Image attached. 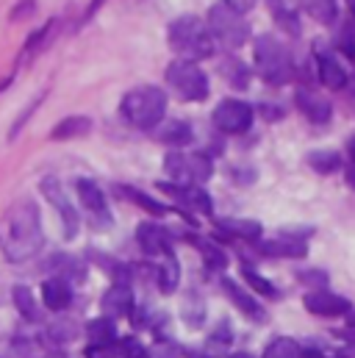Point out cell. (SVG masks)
<instances>
[{
	"mask_svg": "<svg viewBox=\"0 0 355 358\" xmlns=\"http://www.w3.org/2000/svg\"><path fill=\"white\" fill-rule=\"evenodd\" d=\"M164 170L167 176L175 180L178 186H200L214 176L211 159L200 156V153H167L164 159Z\"/></svg>",
	"mask_w": 355,
	"mask_h": 358,
	"instance_id": "cell-7",
	"label": "cell"
},
{
	"mask_svg": "<svg viewBox=\"0 0 355 358\" xmlns=\"http://www.w3.org/2000/svg\"><path fill=\"white\" fill-rule=\"evenodd\" d=\"M167 39H170V48L183 62H200V59L214 56V36H211L208 25L191 14H183L170 22Z\"/></svg>",
	"mask_w": 355,
	"mask_h": 358,
	"instance_id": "cell-3",
	"label": "cell"
},
{
	"mask_svg": "<svg viewBox=\"0 0 355 358\" xmlns=\"http://www.w3.org/2000/svg\"><path fill=\"white\" fill-rule=\"evenodd\" d=\"M11 297H14V306L20 308V314H22L25 320L36 322V320L42 317V311H39V306H36V300H34V292H31L28 286H14Z\"/></svg>",
	"mask_w": 355,
	"mask_h": 358,
	"instance_id": "cell-28",
	"label": "cell"
},
{
	"mask_svg": "<svg viewBox=\"0 0 355 358\" xmlns=\"http://www.w3.org/2000/svg\"><path fill=\"white\" fill-rule=\"evenodd\" d=\"M87 336L92 345H114L117 339V325L111 317H97L87 325Z\"/></svg>",
	"mask_w": 355,
	"mask_h": 358,
	"instance_id": "cell-22",
	"label": "cell"
},
{
	"mask_svg": "<svg viewBox=\"0 0 355 358\" xmlns=\"http://www.w3.org/2000/svg\"><path fill=\"white\" fill-rule=\"evenodd\" d=\"M297 108L314 122V125H325L331 117H333V108H331V103L322 97V94H317V92H308V90H300L297 92Z\"/></svg>",
	"mask_w": 355,
	"mask_h": 358,
	"instance_id": "cell-15",
	"label": "cell"
},
{
	"mask_svg": "<svg viewBox=\"0 0 355 358\" xmlns=\"http://www.w3.org/2000/svg\"><path fill=\"white\" fill-rule=\"evenodd\" d=\"M45 245L42 217L34 200L11 203L0 217V250L11 264L31 262Z\"/></svg>",
	"mask_w": 355,
	"mask_h": 358,
	"instance_id": "cell-1",
	"label": "cell"
},
{
	"mask_svg": "<svg viewBox=\"0 0 355 358\" xmlns=\"http://www.w3.org/2000/svg\"><path fill=\"white\" fill-rule=\"evenodd\" d=\"M261 114H264L266 120H280L283 117V108H277L272 103H261Z\"/></svg>",
	"mask_w": 355,
	"mask_h": 358,
	"instance_id": "cell-42",
	"label": "cell"
},
{
	"mask_svg": "<svg viewBox=\"0 0 355 358\" xmlns=\"http://www.w3.org/2000/svg\"><path fill=\"white\" fill-rule=\"evenodd\" d=\"M136 242L147 256H173V239L156 222H142L136 231Z\"/></svg>",
	"mask_w": 355,
	"mask_h": 358,
	"instance_id": "cell-12",
	"label": "cell"
},
{
	"mask_svg": "<svg viewBox=\"0 0 355 358\" xmlns=\"http://www.w3.org/2000/svg\"><path fill=\"white\" fill-rule=\"evenodd\" d=\"M217 228H219V231H225V234H231V236H236V239H247V242H253V239H259V236H261V222H256V220H236V217H225V220H219V222H217Z\"/></svg>",
	"mask_w": 355,
	"mask_h": 358,
	"instance_id": "cell-21",
	"label": "cell"
},
{
	"mask_svg": "<svg viewBox=\"0 0 355 358\" xmlns=\"http://www.w3.org/2000/svg\"><path fill=\"white\" fill-rule=\"evenodd\" d=\"M317 70H319V81L328 90H345L347 87V73L339 64V59L333 53H328L325 48L317 50Z\"/></svg>",
	"mask_w": 355,
	"mask_h": 358,
	"instance_id": "cell-14",
	"label": "cell"
},
{
	"mask_svg": "<svg viewBox=\"0 0 355 358\" xmlns=\"http://www.w3.org/2000/svg\"><path fill=\"white\" fill-rule=\"evenodd\" d=\"M347 322H350V328H355V311H350V314H347Z\"/></svg>",
	"mask_w": 355,
	"mask_h": 358,
	"instance_id": "cell-48",
	"label": "cell"
},
{
	"mask_svg": "<svg viewBox=\"0 0 355 358\" xmlns=\"http://www.w3.org/2000/svg\"><path fill=\"white\" fill-rule=\"evenodd\" d=\"M256 67H259V76L272 87H283L294 76L291 53L272 34H264V36L256 39Z\"/></svg>",
	"mask_w": 355,
	"mask_h": 358,
	"instance_id": "cell-4",
	"label": "cell"
},
{
	"mask_svg": "<svg viewBox=\"0 0 355 358\" xmlns=\"http://www.w3.org/2000/svg\"><path fill=\"white\" fill-rule=\"evenodd\" d=\"M156 278H159V286L164 294H173L178 289V280H180V267H178L175 256H164V262L156 267Z\"/></svg>",
	"mask_w": 355,
	"mask_h": 358,
	"instance_id": "cell-25",
	"label": "cell"
},
{
	"mask_svg": "<svg viewBox=\"0 0 355 358\" xmlns=\"http://www.w3.org/2000/svg\"><path fill=\"white\" fill-rule=\"evenodd\" d=\"M42 303H45V308H50L56 314L64 311V308H70V303H73L70 280H64V278H48L42 283Z\"/></svg>",
	"mask_w": 355,
	"mask_h": 358,
	"instance_id": "cell-16",
	"label": "cell"
},
{
	"mask_svg": "<svg viewBox=\"0 0 355 358\" xmlns=\"http://www.w3.org/2000/svg\"><path fill=\"white\" fill-rule=\"evenodd\" d=\"M75 192H78L81 206L89 211V217L97 222V228H108L111 225V211H108V203H106V194L100 192V186L89 178H78L75 180Z\"/></svg>",
	"mask_w": 355,
	"mask_h": 358,
	"instance_id": "cell-10",
	"label": "cell"
},
{
	"mask_svg": "<svg viewBox=\"0 0 355 358\" xmlns=\"http://www.w3.org/2000/svg\"><path fill=\"white\" fill-rule=\"evenodd\" d=\"M347 3H350V6H353V14H355V0H347Z\"/></svg>",
	"mask_w": 355,
	"mask_h": 358,
	"instance_id": "cell-50",
	"label": "cell"
},
{
	"mask_svg": "<svg viewBox=\"0 0 355 358\" xmlns=\"http://www.w3.org/2000/svg\"><path fill=\"white\" fill-rule=\"evenodd\" d=\"M303 283H319V286H325L328 283V275L325 272H317V269H308V272H300L297 275Z\"/></svg>",
	"mask_w": 355,
	"mask_h": 358,
	"instance_id": "cell-41",
	"label": "cell"
},
{
	"mask_svg": "<svg viewBox=\"0 0 355 358\" xmlns=\"http://www.w3.org/2000/svg\"><path fill=\"white\" fill-rule=\"evenodd\" d=\"M303 358H325L322 353H317V350H308V353H303Z\"/></svg>",
	"mask_w": 355,
	"mask_h": 358,
	"instance_id": "cell-46",
	"label": "cell"
},
{
	"mask_svg": "<svg viewBox=\"0 0 355 358\" xmlns=\"http://www.w3.org/2000/svg\"><path fill=\"white\" fill-rule=\"evenodd\" d=\"M350 156H353V164H355V139L350 142Z\"/></svg>",
	"mask_w": 355,
	"mask_h": 358,
	"instance_id": "cell-49",
	"label": "cell"
},
{
	"mask_svg": "<svg viewBox=\"0 0 355 358\" xmlns=\"http://www.w3.org/2000/svg\"><path fill=\"white\" fill-rule=\"evenodd\" d=\"M161 192L173 194L178 203H183L186 208L197 211V214H211V197L200 189V186H175V183H159Z\"/></svg>",
	"mask_w": 355,
	"mask_h": 358,
	"instance_id": "cell-13",
	"label": "cell"
},
{
	"mask_svg": "<svg viewBox=\"0 0 355 358\" xmlns=\"http://www.w3.org/2000/svg\"><path fill=\"white\" fill-rule=\"evenodd\" d=\"M119 194H125L131 203H136V206H142L147 214H156V217H161V214H167V206L164 203H159L156 197H150V194H145L142 189H133V186H119L117 189Z\"/></svg>",
	"mask_w": 355,
	"mask_h": 358,
	"instance_id": "cell-26",
	"label": "cell"
},
{
	"mask_svg": "<svg viewBox=\"0 0 355 358\" xmlns=\"http://www.w3.org/2000/svg\"><path fill=\"white\" fill-rule=\"evenodd\" d=\"M14 76H17V73H14V70H11V73H8V76H6V78H3V81H0V92H3V90H8V87H11V84H14Z\"/></svg>",
	"mask_w": 355,
	"mask_h": 358,
	"instance_id": "cell-44",
	"label": "cell"
},
{
	"mask_svg": "<svg viewBox=\"0 0 355 358\" xmlns=\"http://www.w3.org/2000/svg\"><path fill=\"white\" fill-rule=\"evenodd\" d=\"M303 3V8H305V14H311L317 22H322V25H333L336 22V0H300Z\"/></svg>",
	"mask_w": 355,
	"mask_h": 358,
	"instance_id": "cell-27",
	"label": "cell"
},
{
	"mask_svg": "<svg viewBox=\"0 0 355 358\" xmlns=\"http://www.w3.org/2000/svg\"><path fill=\"white\" fill-rule=\"evenodd\" d=\"M259 250L264 256H277V259H303L305 256V245L297 239H269L259 242Z\"/></svg>",
	"mask_w": 355,
	"mask_h": 358,
	"instance_id": "cell-20",
	"label": "cell"
},
{
	"mask_svg": "<svg viewBox=\"0 0 355 358\" xmlns=\"http://www.w3.org/2000/svg\"><path fill=\"white\" fill-rule=\"evenodd\" d=\"M50 336H53L56 342H73V339L78 336L75 322H56V325L50 328Z\"/></svg>",
	"mask_w": 355,
	"mask_h": 358,
	"instance_id": "cell-38",
	"label": "cell"
},
{
	"mask_svg": "<svg viewBox=\"0 0 355 358\" xmlns=\"http://www.w3.org/2000/svg\"><path fill=\"white\" fill-rule=\"evenodd\" d=\"M272 14H275V20H277V25H280L283 31H289L291 36L300 34V20H297L294 8H289L283 0H272Z\"/></svg>",
	"mask_w": 355,
	"mask_h": 358,
	"instance_id": "cell-32",
	"label": "cell"
},
{
	"mask_svg": "<svg viewBox=\"0 0 355 358\" xmlns=\"http://www.w3.org/2000/svg\"><path fill=\"white\" fill-rule=\"evenodd\" d=\"M228 358H253V356H250V353H231Z\"/></svg>",
	"mask_w": 355,
	"mask_h": 358,
	"instance_id": "cell-47",
	"label": "cell"
},
{
	"mask_svg": "<svg viewBox=\"0 0 355 358\" xmlns=\"http://www.w3.org/2000/svg\"><path fill=\"white\" fill-rule=\"evenodd\" d=\"M208 31H211V36H214L217 42H222V45L231 48V50L242 48V45L250 39V25L245 22L242 11L231 8L228 3L211 6V11H208Z\"/></svg>",
	"mask_w": 355,
	"mask_h": 358,
	"instance_id": "cell-5",
	"label": "cell"
},
{
	"mask_svg": "<svg viewBox=\"0 0 355 358\" xmlns=\"http://www.w3.org/2000/svg\"><path fill=\"white\" fill-rule=\"evenodd\" d=\"M56 25H59V20H48L42 28H36V31L25 39V45H22V59H34V56H39L42 48L48 45V39H50V34H53Z\"/></svg>",
	"mask_w": 355,
	"mask_h": 358,
	"instance_id": "cell-23",
	"label": "cell"
},
{
	"mask_svg": "<svg viewBox=\"0 0 355 358\" xmlns=\"http://www.w3.org/2000/svg\"><path fill=\"white\" fill-rule=\"evenodd\" d=\"M84 358H122V348H119V342H114V345H89Z\"/></svg>",
	"mask_w": 355,
	"mask_h": 358,
	"instance_id": "cell-36",
	"label": "cell"
},
{
	"mask_svg": "<svg viewBox=\"0 0 355 358\" xmlns=\"http://www.w3.org/2000/svg\"><path fill=\"white\" fill-rule=\"evenodd\" d=\"M222 289H225V294L233 300V306L245 314V317H250V320H256V322H264L266 320V314H264V308L236 283V280H231V278H222Z\"/></svg>",
	"mask_w": 355,
	"mask_h": 358,
	"instance_id": "cell-18",
	"label": "cell"
},
{
	"mask_svg": "<svg viewBox=\"0 0 355 358\" xmlns=\"http://www.w3.org/2000/svg\"><path fill=\"white\" fill-rule=\"evenodd\" d=\"M50 264H53V269H56V278H64V280H70V278H81V275H84L81 264H78L75 259H70V256H56Z\"/></svg>",
	"mask_w": 355,
	"mask_h": 358,
	"instance_id": "cell-34",
	"label": "cell"
},
{
	"mask_svg": "<svg viewBox=\"0 0 355 358\" xmlns=\"http://www.w3.org/2000/svg\"><path fill=\"white\" fill-rule=\"evenodd\" d=\"M225 3H228L231 8H236V11H242V14L250 11V8L256 6V0H225Z\"/></svg>",
	"mask_w": 355,
	"mask_h": 358,
	"instance_id": "cell-43",
	"label": "cell"
},
{
	"mask_svg": "<svg viewBox=\"0 0 355 358\" xmlns=\"http://www.w3.org/2000/svg\"><path fill=\"white\" fill-rule=\"evenodd\" d=\"M339 50H345V56H347V59H355L353 25H345V28H342V36H339Z\"/></svg>",
	"mask_w": 355,
	"mask_h": 358,
	"instance_id": "cell-40",
	"label": "cell"
},
{
	"mask_svg": "<svg viewBox=\"0 0 355 358\" xmlns=\"http://www.w3.org/2000/svg\"><path fill=\"white\" fill-rule=\"evenodd\" d=\"M167 84L173 87V92H178L180 100H189V103H200L211 92L208 76L194 62H183V59H178L167 67Z\"/></svg>",
	"mask_w": 355,
	"mask_h": 358,
	"instance_id": "cell-6",
	"label": "cell"
},
{
	"mask_svg": "<svg viewBox=\"0 0 355 358\" xmlns=\"http://www.w3.org/2000/svg\"><path fill=\"white\" fill-rule=\"evenodd\" d=\"M194 245L200 248V253H203L205 264H208L211 269H225V267H228V256L222 253V248H217L214 242H205V239H194Z\"/></svg>",
	"mask_w": 355,
	"mask_h": 358,
	"instance_id": "cell-33",
	"label": "cell"
},
{
	"mask_svg": "<svg viewBox=\"0 0 355 358\" xmlns=\"http://www.w3.org/2000/svg\"><path fill=\"white\" fill-rule=\"evenodd\" d=\"M222 76H225V81H228L231 87H236V90H245V87L250 84V70H247V64L239 62V59H225V62H222Z\"/></svg>",
	"mask_w": 355,
	"mask_h": 358,
	"instance_id": "cell-29",
	"label": "cell"
},
{
	"mask_svg": "<svg viewBox=\"0 0 355 358\" xmlns=\"http://www.w3.org/2000/svg\"><path fill=\"white\" fill-rule=\"evenodd\" d=\"M119 114L125 117L128 125L139 131H156L167 114V94L159 87H136L122 97Z\"/></svg>",
	"mask_w": 355,
	"mask_h": 358,
	"instance_id": "cell-2",
	"label": "cell"
},
{
	"mask_svg": "<svg viewBox=\"0 0 355 358\" xmlns=\"http://www.w3.org/2000/svg\"><path fill=\"white\" fill-rule=\"evenodd\" d=\"M347 183H350V186L355 189V164L350 167V170H347Z\"/></svg>",
	"mask_w": 355,
	"mask_h": 358,
	"instance_id": "cell-45",
	"label": "cell"
},
{
	"mask_svg": "<svg viewBox=\"0 0 355 358\" xmlns=\"http://www.w3.org/2000/svg\"><path fill=\"white\" fill-rule=\"evenodd\" d=\"M36 11V0H20L14 8H11V14H8V20L11 22H20V20H25V17H31Z\"/></svg>",
	"mask_w": 355,
	"mask_h": 358,
	"instance_id": "cell-39",
	"label": "cell"
},
{
	"mask_svg": "<svg viewBox=\"0 0 355 358\" xmlns=\"http://www.w3.org/2000/svg\"><path fill=\"white\" fill-rule=\"evenodd\" d=\"M214 125L222 134H245L253 125V106L245 100H222L214 108Z\"/></svg>",
	"mask_w": 355,
	"mask_h": 358,
	"instance_id": "cell-8",
	"label": "cell"
},
{
	"mask_svg": "<svg viewBox=\"0 0 355 358\" xmlns=\"http://www.w3.org/2000/svg\"><path fill=\"white\" fill-rule=\"evenodd\" d=\"M42 194H45L48 203L59 211L61 225H64V236H67V239H75V236H78V225H81V220H78L75 206H73L70 197L64 194V186H61L56 178H45L42 180Z\"/></svg>",
	"mask_w": 355,
	"mask_h": 358,
	"instance_id": "cell-9",
	"label": "cell"
},
{
	"mask_svg": "<svg viewBox=\"0 0 355 358\" xmlns=\"http://www.w3.org/2000/svg\"><path fill=\"white\" fill-rule=\"evenodd\" d=\"M303 303H305V308H308L311 314H317V317H347V314L353 311V306H350L347 297L333 294V292H328V289L308 292V294L303 297Z\"/></svg>",
	"mask_w": 355,
	"mask_h": 358,
	"instance_id": "cell-11",
	"label": "cell"
},
{
	"mask_svg": "<svg viewBox=\"0 0 355 358\" xmlns=\"http://www.w3.org/2000/svg\"><path fill=\"white\" fill-rule=\"evenodd\" d=\"M92 131V120L84 114H73V117H64L53 131H50V139L53 142H67V139H81Z\"/></svg>",
	"mask_w": 355,
	"mask_h": 358,
	"instance_id": "cell-19",
	"label": "cell"
},
{
	"mask_svg": "<svg viewBox=\"0 0 355 358\" xmlns=\"http://www.w3.org/2000/svg\"><path fill=\"white\" fill-rule=\"evenodd\" d=\"M159 139L167 142V145H189L191 142V125L189 122H180V120H170L164 128H156Z\"/></svg>",
	"mask_w": 355,
	"mask_h": 358,
	"instance_id": "cell-24",
	"label": "cell"
},
{
	"mask_svg": "<svg viewBox=\"0 0 355 358\" xmlns=\"http://www.w3.org/2000/svg\"><path fill=\"white\" fill-rule=\"evenodd\" d=\"M261 358H303V350H300V345H297L294 339L277 336V339H272V342L266 345V350Z\"/></svg>",
	"mask_w": 355,
	"mask_h": 358,
	"instance_id": "cell-30",
	"label": "cell"
},
{
	"mask_svg": "<svg viewBox=\"0 0 355 358\" xmlns=\"http://www.w3.org/2000/svg\"><path fill=\"white\" fill-rule=\"evenodd\" d=\"M245 280L256 289V292H261V294H266V297H277V289L266 280V278H261L259 272H253V269H245Z\"/></svg>",
	"mask_w": 355,
	"mask_h": 358,
	"instance_id": "cell-37",
	"label": "cell"
},
{
	"mask_svg": "<svg viewBox=\"0 0 355 358\" xmlns=\"http://www.w3.org/2000/svg\"><path fill=\"white\" fill-rule=\"evenodd\" d=\"M308 164H311L317 173L331 176V173H336V170L342 167V159H339V153H333V150H314V153H308Z\"/></svg>",
	"mask_w": 355,
	"mask_h": 358,
	"instance_id": "cell-31",
	"label": "cell"
},
{
	"mask_svg": "<svg viewBox=\"0 0 355 358\" xmlns=\"http://www.w3.org/2000/svg\"><path fill=\"white\" fill-rule=\"evenodd\" d=\"M42 100H45V92H42V94H39V97H36V100H34V103H28V106H25V108H22V114H20V117H17V122H14V125H11V131H8V139H11V142H14V139H17V136H20V131H22V128H25V122H28V120H31V114H34V111H36V108H39V106H42Z\"/></svg>",
	"mask_w": 355,
	"mask_h": 358,
	"instance_id": "cell-35",
	"label": "cell"
},
{
	"mask_svg": "<svg viewBox=\"0 0 355 358\" xmlns=\"http://www.w3.org/2000/svg\"><path fill=\"white\" fill-rule=\"evenodd\" d=\"M100 306H103L106 317H122V314H131V308H133V289H131L128 283H114V286L103 294Z\"/></svg>",
	"mask_w": 355,
	"mask_h": 358,
	"instance_id": "cell-17",
	"label": "cell"
},
{
	"mask_svg": "<svg viewBox=\"0 0 355 358\" xmlns=\"http://www.w3.org/2000/svg\"><path fill=\"white\" fill-rule=\"evenodd\" d=\"M205 358H214V356H205Z\"/></svg>",
	"mask_w": 355,
	"mask_h": 358,
	"instance_id": "cell-51",
	"label": "cell"
}]
</instances>
